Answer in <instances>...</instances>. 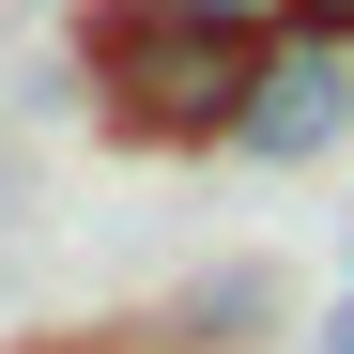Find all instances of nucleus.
I'll return each mask as SVG.
<instances>
[{
	"label": "nucleus",
	"instance_id": "1",
	"mask_svg": "<svg viewBox=\"0 0 354 354\" xmlns=\"http://www.w3.org/2000/svg\"><path fill=\"white\" fill-rule=\"evenodd\" d=\"M262 62L277 46H247V31H201V16H154V0H93L77 16V77H93V108L124 139H247V108H262Z\"/></svg>",
	"mask_w": 354,
	"mask_h": 354
},
{
	"label": "nucleus",
	"instance_id": "2",
	"mask_svg": "<svg viewBox=\"0 0 354 354\" xmlns=\"http://www.w3.org/2000/svg\"><path fill=\"white\" fill-rule=\"evenodd\" d=\"M339 139H354V46L308 31V46H277V62H262V108H247V139H231V154L308 169V154H339Z\"/></svg>",
	"mask_w": 354,
	"mask_h": 354
},
{
	"label": "nucleus",
	"instance_id": "3",
	"mask_svg": "<svg viewBox=\"0 0 354 354\" xmlns=\"http://www.w3.org/2000/svg\"><path fill=\"white\" fill-rule=\"evenodd\" d=\"M247 324H277V277H262V262H231V277H201V292H185V308H169L154 339H169V354H201V339H247Z\"/></svg>",
	"mask_w": 354,
	"mask_h": 354
},
{
	"label": "nucleus",
	"instance_id": "4",
	"mask_svg": "<svg viewBox=\"0 0 354 354\" xmlns=\"http://www.w3.org/2000/svg\"><path fill=\"white\" fill-rule=\"evenodd\" d=\"M154 16H201V31H247V46H277L308 0H154Z\"/></svg>",
	"mask_w": 354,
	"mask_h": 354
},
{
	"label": "nucleus",
	"instance_id": "5",
	"mask_svg": "<svg viewBox=\"0 0 354 354\" xmlns=\"http://www.w3.org/2000/svg\"><path fill=\"white\" fill-rule=\"evenodd\" d=\"M308 31H339V46H354V0H308Z\"/></svg>",
	"mask_w": 354,
	"mask_h": 354
},
{
	"label": "nucleus",
	"instance_id": "6",
	"mask_svg": "<svg viewBox=\"0 0 354 354\" xmlns=\"http://www.w3.org/2000/svg\"><path fill=\"white\" fill-rule=\"evenodd\" d=\"M324 354H354V308H339V324H324Z\"/></svg>",
	"mask_w": 354,
	"mask_h": 354
}]
</instances>
